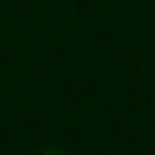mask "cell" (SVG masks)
<instances>
[{
  "label": "cell",
  "instance_id": "6da1fadb",
  "mask_svg": "<svg viewBox=\"0 0 155 155\" xmlns=\"http://www.w3.org/2000/svg\"><path fill=\"white\" fill-rule=\"evenodd\" d=\"M46 155H66V152H60V149H50V152H46Z\"/></svg>",
  "mask_w": 155,
  "mask_h": 155
}]
</instances>
